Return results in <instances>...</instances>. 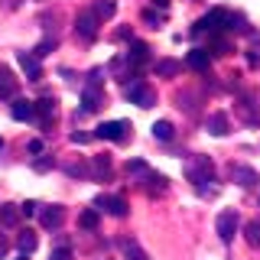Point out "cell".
<instances>
[{"instance_id":"1","label":"cell","mask_w":260,"mask_h":260,"mask_svg":"<svg viewBox=\"0 0 260 260\" xmlns=\"http://www.w3.org/2000/svg\"><path fill=\"white\" fill-rule=\"evenodd\" d=\"M185 176H189V182H195V189H205L208 182H215V162L208 156H195L185 162Z\"/></svg>"},{"instance_id":"17","label":"cell","mask_w":260,"mask_h":260,"mask_svg":"<svg viewBox=\"0 0 260 260\" xmlns=\"http://www.w3.org/2000/svg\"><path fill=\"white\" fill-rule=\"evenodd\" d=\"M91 173L101 179V182H108V179H111V156H108V153H98V156H94Z\"/></svg>"},{"instance_id":"33","label":"cell","mask_w":260,"mask_h":260,"mask_svg":"<svg viewBox=\"0 0 260 260\" xmlns=\"http://www.w3.org/2000/svg\"><path fill=\"white\" fill-rule=\"evenodd\" d=\"M69 173H72V176H85V166H78V162H72V166H69Z\"/></svg>"},{"instance_id":"25","label":"cell","mask_w":260,"mask_h":260,"mask_svg":"<svg viewBox=\"0 0 260 260\" xmlns=\"http://www.w3.org/2000/svg\"><path fill=\"white\" fill-rule=\"evenodd\" d=\"M179 72V62L176 59H162V62H156V75H162V78H173Z\"/></svg>"},{"instance_id":"12","label":"cell","mask_w":260,"mask_h":260,"mask_svg":"<svg viewBox=\"0 0 260 260\" xmlns=\"http://www.w3.org/2000/svg\"><path fill=\"white\" fill-rule=\"evenodd\" d=\"M16 62L23 65V72H26V78H29V81H36L39 75H43V69H39V59H36V55H29V52H16Z\"/></svg>"},{"instance_id":"35","label":"cell","mask_w":260,"mask_h":260,"mask_svg":"<svg viewBox=\"0 0 260 260\" xmlns=\"http://www.w3.org/2000/svg\"><path fill=\"white\" fill-rule=\"evenodd\" d=\"M153 4H156L159 10H166V7H169V0H153Z\"/></svg>"},{"instance_id":"4","label":"cell","mask_w":260,"mask_h":260,"mask_svg":"<svg viewBox=\"0 0 260 260\" xmlns=\"http://www.w3.org/2000/svg\"><path fill=\"white\" fill-rule=\"evenodd\" d=\"M98 16H94V10H81L78 13V20H75V36L81 39V43H91V39L98 36Z\"/></svg>"},{"instance_id":"24","label":"cell","mask_w":260,"mask_h":260,"mask_svg":"<svg viewBox=\"0 0 260 260\" xmlns=\"http://www.w3.org/2000/svg\"><path fill=\"white\" fill-rule=\"evenodd\" d=\"M244 241H247L254 250H260V221H247V228H244Z\"/></svg>"},{"instance_id":"3","label":"cell","mask_w":260,"mask_h":260,"mask_svg":"<svg viewBox=\"0 0 260 260\" xmlns=\"http://www.w3.org/2000/svg\"><path fill=\"white\" fill-rule=\"evenodd\" d=\"M94 137L111 140V143H127L130 140V120H104V124L94 130Z\"/></svg>"},{"instance_id":"20","label":"cell","mask_w":260,"mask_h":260,"mask_svg":"<svg viewBox=\"0 0 260 260\" xmlns=\"http://www.w3.org/2000/svg\"><path fill=\"white\" fill-rule=\"evenodd\" d=\"M91 10H94L98 20H111V16L117 13V4H114V0H94V7H91Z\"/></svg>"},{"instance_id":"7","label":"cell","mask_w":260,"mask_h":260,"mask_svg":"<svg viewBox=\"0 0 260 260\" xmlns=\"http://www.w3.org/2000/svg\"><path fill=\"white\" fill-rule=\"evenodd\" d=\"M104 108V94H101V85H88L81 91V111L91 114V111H101Z\"/></svg>"},{"instance_id":"22","label":"cell","mask_w":260,"mask_h":260,"mask_svg":"<svg viewBox=\"0 0 260 260\" xmlns=\"http://www.w3.org/2000/svg\"><path fill=\"white\" fill-rule=\"evenodd\" d=\"M153 137L166 143V140H173V137H176V127L169 124V120H156V124H153Z\"/></svg>"},{"instance_id":"14","label":"cell","mask_w":260,"mask_h":260,"mask_svg":"<svg viewBox=\"0 0 260 260\" xmlns=\"http://www.w3.org/2000/svg\"><path fill=\"white\" fill-rule=\"evenodd\" d=\"M208 62H211V52H208V49H192V52L185 55V65L195 69V72H205Z\"/></svg>"},{"instance_id":"16","label":"cell","mask_w":260,"mask_h":260,"mask_svg":"<svg viewBox=\"0 0 260 260\" xmlns=\"http://www.w3.org/2000/svg\"><path fill=\"white\" fill-rule=\"evenodd\" d=\"M120 250H124V260H150V257H146V250L134 238H124V241H120Z\"/></svg>"},{"instance_id":"6","label":"cell","mask_w":260,"mask_h":260,"mask_svg":"<svg viewBox=\"0 0 260 260\" xmlns=\"http://www.w3.org/2000/svg\"><path fill=\"white\" fill-rule=\"evenodd\" d=\"M94 208H104L114 218H124L127 215V202L120 199V195H98V199H94Z\"/></svg>"},{"instance_id":"2","label":"cell","mask_w":260,"mask_h":260,"mask_svg":"<svg viewBox=\"0 0 260 260\" xmlns=\"http://www.w3.org/2000/svg\"><path fill=\"white\" fill-rule=\"evenodd\" d=\"M124 94H127L130 104H137V108H153V104H156V91H153L143 78H130L124 85Z\"/></svg>"},{"instance_id":"19","label":"cell","mask_w":260,"mask_h":260,"mask_svg":"<svg viewBox=\"0 0 260 260\" xmlns=\"http://www.w3.org/2000/svg\"><path fill=\"white\" fill-rule=\"evenodd\" d=\"M10 114L16 120H29L32 117V104L26 101V98H13V108H10Z\"/></svg>"},{"instance_id":"36","label":"cell","mask_w":260,"mask_h":260,"mask_svg":"<svg viewBox=\"0 0 260 260\" xmlns=\"http://www.w3.org/2000/svg\"><path fill=\"white\" fill-rule=\"evenodd\" d=\"M0 146H4V140H0Z\"/></svg>"},{"instance_id":"11","label":"cell","mask_w":260,"mask_h":260,"mask_svg":"<svg viewBox=\"0 0 260 260\" xmlns=\"http://www.w3.org/2000/svg\"><path fill=\"white\" fill-rule=\"evenodd\" d=\"M146 59H150V46H146V43H134V46H130V52H127V65H130V69H140V65L146 62Z\"/></svg>"},{"instance_id":"15","label":"cell","mask_w":260,"mask_h":260,"mask_svg":"<svg viewBox=\"0 0 260 260\" xmlns=\"http://www.w3.org/2000/svg\"><path fill=\"white\" fill-rule=\"evenodd\" d=\"M16 94V78L7 65H0V98H13Z\"/></svg>"},{"instance_id":"13","label":"cell","mask_w":260,"mask_h":260,"mask_svg":"<svg viewBox=\"0 0 260 260\" xmlns=\"http://www.w3.org/2000/svg\"><path fill=\"white\" fill-rule=\"evenodd\" d=\"M143 189L146 192H150V195H162V192H166V176H159V173H150V169H146V173H143Z\"/></svg>"},{"instance_id":"29","label":"cell","mask_w":260,"mask_h":260,"mask_svg":"<svg viewBox=\"0 0 260 260\" xmlns=\"http://www.w3.org/2000/svg\"><path fill=\"white\" fill-rule=\"evenodd\" d=\"M49 260H72V250H69V247H55Z\"/></svg>"},{"instance_id":"23","label":"cell","mask_w":260,"mask_h":260,"mask_svg":"<svg viewBox=\"0 0 260 260\" xmlns=\"http://www.w3.org/2000/svg\"><path fill=\"white\" fill-rule=\"evenodd\" d=\"M98 221H101V215H98V208H85V211L78 215V224L85 228V231H94V228H98Z\"/></svg>"},{"instance_id":"21","label":"cell","mask_w":260,"mask_h":260,"mask_svg":"<svg viewBox=\"0 0 260 260\" xmlns=\"http://www.w3.org/2000/svg\"><path fill=\"white\" fill-rule=\"evenodd\" d=\"M234 179H238V185H244V189H254V185H257V173H254V169H247V166L234 169Z\"/></svg>"},{"instance_id":"18","label":"cell","mask_w":260,"mask_h":260,"mask_svg":"<svg viewBox=\"0 0 260 260\" xmlns=\"http://www.w3.org/2000/svg\"><path fill=\"white\" fill-rule=\"evenodd\" d=\"M20 218H23V211L16 208L13 202H7V205H0V221H4L7 228H13L16 221H20Z\"/></svg>"},{"instance_id":"30","label":"cell","mask_w":260,"mask_h":260,"mask_svg":"<svg viewBox=\"0 0 260 260\" xmlns=\"http://www.w3.org/2000/svg\"><path fill=\"white\" fill-rule=\"evenodd\" d=\"M32 166H36L39 173H43V169H52V159H36V162H32Z\"/></svg>"},{"instance_id":"31","label":"cell","mask_w":260,"mask_h":260,"mask_svg":"<svg viewBox=\"0 0 260 260\" xmlns=\"http://www.w3.org/2000/svg\"><path fill=\"white\" fill-rule=\"evenodd\" d=\"M143 20H146V23H153V26H159V16L153 13V10H146V13H143Z\"/></svg>"},{"instance_id":"10","label":"cell","mask_w":260,"mask_h":260,"mask_svg":"<svg viewBox=\"0 0 260 260\" xmlns=\"http://www.w3.org/2000/svg\"><path fill=\"white\" fill-rule=\"evenodd\" d=\"M208 134L211 137H224V134H231V124H228V114L224 111H215V114H211V117H208Z\"/></svg>"},{"instance_id":"9","label":"cell","mask_w":260,"mask_h":260,"mask_svg":"<svg viewBox=\"0 0 260 260\" xmlns=\"http://www.w3.org/2000/svg\"><path fill=\"white\" fill-rule=\"evenodd\" d=\"M32 111H36L39 124H43V127H49V124L55 120V111H59V108H55V98H39V101H36V108H32Z\"/></svg>"},{"instance_id":"27","label":"cell","mask_w":260,"mask_h":260,"mask_svg":"<svg viewBox=\"0 0 260 260\" xmlns=\"http://www.w3.org/2000/svg\"><path fill=\"white\" fill-rule=\"evenodd\" d=\"M231 52V43H228L224 36H215L211 39V55H228Z\"/></svg>"},{"instance_id":"28","label":"cell","mask_w":260,"mask_h":260,"mask_svg":"<svg viewBox=\"0 0 260 260\" xmlns=\"http://www.w3.org/2000/svg\"><path fill=\"white\" fill-rule=\"evenodd\" d=\"M52 49H55V39H52V36H49V39H43V43L36 46V59H43V55H49Z\"/></svg>"},{"instance_id":"8","label":"cell","mask_w":260,"mask_h":260,"mask_svg":"<svg viewBox=\"0 0 260 260\" xmlns=\"http://www.w3.org/2000/svg\"><path fill=\"white\" fill-rule=\"evenodd\" d=\"M62 218H65L62 205H43V211H39V221H43V228H49V231H55V228L62 224Z\"/></svg>"},{"instance_id":"5","label":"cell","mask_w":260,"mask_h":260,"mask_svg":"<svg viewBox=\"0 0 260 260\" xmlns=\"http://www.w3.org/2000/svg\"><path fill=\"white\" fill-rule=\"evenodd\" d=\"M238 234V211L234 208H224L221 215H218V238L224 244H231V238Z\"/></svg>"},{"instance_id":"32","label":"cell","mask_w":260,"mask_h":260,"mask_svg":"<svg viewBox=\"0 0 260 260\" xmlns=\"http://www.w3.org/2000/svg\"><path fill=\"white\" fill-rule=\"evenodd\" d=\"M23 215H36V202H26V205H20Z\"/></svg>"},{"instance_id":"26","label":"cell","mask_w":260,"mask_h":260,"mask_svg":"<svg viewBox=\"0 0 260 260\" xmlns=\"http://www.w3.org/2000/svg\"><path fill=\"white\" fill-rule=\"evenodd\" d=\"M36 234H32V231H20V250H23V254H32V250H36Z\"/></svg>"},{"instance_id":"34","label":"cell","mask_w":260,"mask_h":260,"mask_svg":"<svg viewBox=\"0 0 260 260\" xmlns=\"http://www.w3.org/2000/svg\"><path fill=\"white\" fill-rule=\"evenodd\" d=\"M0 257H7V238L0 234Z\"/></svg>"}]
</instances>
